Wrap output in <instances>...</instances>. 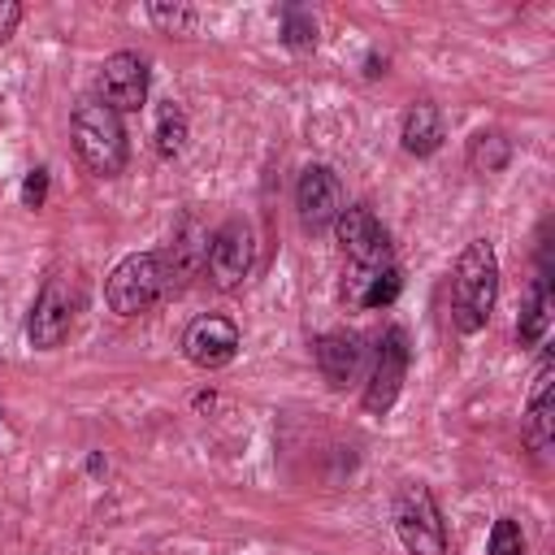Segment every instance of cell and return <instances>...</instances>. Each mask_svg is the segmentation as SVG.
Returning a JSON list of instances; mask_svg holds the SVG:
<instances>
[{"instance_id":"1","label":"cell","mask_w":555,"mask_h":555,"mask_svg":"<svg viewBox=\"0 0 555 555\" xmlns=\"http://www.w3.org/2000/svg\"><path fill=\"white\" fill-rule=\"evenodd\" d=\"M499 299V256L486 238H473L451 269V321L460 334L486 330Z\"/></svg>"},{"instance_id":"2","label":"cell","mask_w":555,"mask_h":555,"mask_svg":"<svg viewBox=\"0 0 555 555\" xmlns=\"http://www.w3.org/2000/svg\"><path fill=\"white\" fill-rule=\"evenodd\" d=\"M69 139L78 160L95 178H117L126 169V126L121 113H113L100 95H82L69 117Z\"/></svg>"},{"instance_id":"3","label":"cell","mask_w":555,"mask_h":555,"mask_svg":"<svg viewBox=\"0 0 555 555\" xmlns=\"http://www.w3.org/2000/svg\"><path fill=\"white\" fill-rule=\"evenodd\" d=\"M169 291L165 264L156 251H130L113 264L108 282H104V299L117 317H143L160 295Z\"/></svg>"},{"instance_id":"4","label":"cell","mask_w":555,"mask_h":555,"mask_svg":"<svg viewBox=\"0 0 555 555\" xmlns=\"http://www.w3.org/2000/svg\"><path fill=\"white\" fill-rule=\"evenodd\" d=\"M390 516H395V533H399L408 555H447V529H442V516H438L429 486L403 481Z\"/></svg>"},{"instance_id":"5","label":"cell","mask_w":555,"mask_h":555,"mask_svg":"<svg viewBox=\"0 0 555 555\" xmlns=\"http://www.w3.org/2000/svg\"><path fill=\"white\" fill-rule=\"evenodd\" d=\"M74 317H78V278L69 273H52L35 304H30V317H26V338L39 347V351H56L69 330H74Z\"/></svg>"},{"instance_id":"6","label":"cell","mask_w":555,"mask_h":555,"mask_svg":"<svg viewBox=\"0 0 555 555\" xmlns=\"http://www.w3.org/2000/svg\"><path fill=\"white\" fill-rule=\"evenodd\" d=\"M251 264H256V234H251V225L247 221H225L217 234H212V243H208V278H212V286L217 291H238L243 282H247V273H251Z\"/></svg>"},{"instance_id":"7","label":"cell","mask_w":555,"mask_h":555,"mask_svg":"<svg viewBox=\"0 0 555 555\" xmlns=\"http://www.w3.org/2000/svg\"><path fill=\"white\" fill-rule=\"evenodd\" d=\"M295 208H299V221L304 230L321 234L338 221V212L347 208V191L338 182V173L330 165H308L295 182Z\"/></svg>"},{"instance_id":"8","label":"cell","mask_w":555,"mask_h":555,"mask_svg":"<svg viewBox=\"0 0 555 555\" xmlns=\"http://www.w3.org/2000/svg\"><path fill=\"white\" fill-rule=\"evenodd\" d=\"M334 234L343 243L347 264H386V260H395L390 234H386V225L377 221V212L369 204H347L334 221Z\"/></svg>"},{"instance_id":"9","label":"cell","mask_w":555,"mask_h":555,"mask_svg":"<svg viewBox=\"0 0 555 555\" xmlns=\"http://www.w3.org/2000/svg\"><path fill=\"white\" fill-rule=\"evenodd\" d=\"M403 377H408V334L399 325H390L377 343V356H373V373H369V386H364V408L373 416H386L403 390Z\"/></svg>"},{"instance_id":"10","label":"cell","mask_w":555,"mask_h":555,"mask_svg":"<svg viewBox=\"0 0 555 555\" xmlns=\"http://www.w3.org/2000/svg\"><path fill=\"white\" fill-rule=\"evenodd\" d=\"M147 82H152L147 56L139 52H113L100 65V100L113 113H139L147 104Z\"/></svg>"},{"instance_id":"11","label":"cell","mask_w":555,"mask_h":555,"mask_svg":"<svg viewBox=\"0 0 555 555\" xmlns=\"http://www.w3.org/2000/svg\"><path fill=\"white\" fill-rule=\"evenodd\" d=\"M208 243H212L208 225H204L195 212H182L178 225H173V234H169V247L156 251L160 264H165L169 286H186L195 273H204V264H208Z\"/></svg>"},{"instance_id":"12","label":"cell","mask_w":555,"mask_h":555,"mask_svg":"<svg viewBox=\"0 0 555 555\" xmlns=\"http://www.w3.org/2000/svg\"><path fill=\"white\" fill-rule=\"evenodd\" d=\"M182 356L195 364V369H221L238 356V325L221 312H204L186 325L182 334Z\"/></svg>"},{"instance_id":"13","label":"cell","mask_w":555,"mask_h":555,"mask_svg":"<svg viewBox=\"0 0 555 555\" xmlns=\"http://www.w3.org/2000/svg\"><path fill=\"white\" fill-rule=\"evenodd\" d=\"M399 295V264H347L343 269V299L351 308H386Z\"/></svg>"},{"instance_id":"14","label":"cell","mask_w":555,"mask_h":555,"mask_svg":"<svg viewBox=\"0 0 555 555\" xmlns=\"http://www.w3.org/2000/svg\"><path fill=\"white\" fill-rule=\"evenodd\" d=\"M312 356H317V369L330 386H351L360 377V364H364V347L356 334L347 330H334V334H321L312 343Z\"/></svg>"},{"instance_id":"15","label":"cell","mask_w":555,"mask_h":555,"mask_svg":"<svg viewBox=\"0 0 555 555\" xmlns=\"http://www.w3.org/2000/svg\"><path fill=\"white\" fill-rule=\"evenodd\" d=\"M551 434H555V382H551V360H542L533 373L529 399H525V442L538 455H546Z\"/></svg>"},{"instance_id":"16","label":"cell","mask_w":555,"mask_h":555,"mask_svg":"<svg viewBox=\"0 0 555 555\" xmlns=\"http://www.w3.org/2000/svg\"><path fill=\"white\" fill-rule=\"evenodd\" d=\"M399 143L408 156H434L442 147V108L434 100H416L408 113H403V130H399Z\"/></svg>"},{"instance_id":"17","label":"cell","mask_w":555,"mask_h":555,"mask_svg":"<svg viewBox=\"0 0 555 555\" xmlns=\"http://www.w3.org/2000/svg\"><path fill=\"white\" fill-rule=\"evenodd\" d=\"M551 312H555L551 286H546V278H538V282L529 286V299H525L520 317H516V343H520V347H542L546 334H551Z\"/></svg>"},{"instance_id":"18","label":"cell","mask_w":555,"mask_h":555,"mask_svg":"<svg viewBox=\"0 0 555 555\" xmlns=\"http://www.w3.org/2000/svg\"><path fill=\"white\" fill-rule=\"evenodd\" d=\"M512 160V139L503 130H477L468 139V169L473 173H503Z\"/></svg>"},{"instance_id":"19","label":"cell","mask_w":555,"mask_h":555,"mask_svg":"<svg viewBox=\"0 0 555 555\" xmlns=\"http://www.w3.org/2000/svg\"><path fill=\"white\" fill-rule=\"evenodd\" d=\"M182 147H186V113L173 100H165L156 108V152L165 160H173V156H182Z\"/></svg>"},{"instance_id":"20","label":"cell","mask_w":555,"mask_h":555,"mask_svg":"<svg viewBox=\"0 0 555 555\" xmlns=\"http://www.w3.org/2000/svg\"><path fill=\"white\" fill-rule=\"evenodd\" d=\"M282 39H286V48H295V52L317 48V22H312V13H304V9H282Z\"/></svg>"},{"instance_id":"21","label":"cell","mask_w":555,"mask_h":555,"mask_svg":"<svg viewBox=\"0 0 555 555\" xmlns=\"http://www.w3.org/2000/svg\"><path fill=\"white\" fill-rule=\"evenodd\" d=\"M147 13H152V22H156L165 35H191L195 22H199V13L186 9V4H152Z\"/></svg>"},{"instance_id":"22","label":"cell","mask_w":555,"mask_h":555,"mask_svg":"<svg viewBox=\"0 0 555 555\" xmlns=\"http://www.w3.org/2000/svg\"><path fill=\"white\" fill-rule=\"evenodd\" d=\"M486 555H525V533L512 516H499L494 529H490V542H486Z\"/></svg>"},{"instance_id":"23","label":"cell","mask_w":555,"mask_h":555,"mask_svg":"<svg viewBox=\"0 0 555 555\" xmlns=\"http://www.w3.org/2000/svg\"><path fill=\"white\" fill-rule=\"evenodd\" d=\"M43 195H48V173H43V169H30V173H26V186H22V204H26V208H39Z\"/></svg>"},{"instance_id":"24","label":"cell","mask_w":555,"mask_h":555,"mask_svg":"<svg viewBox=\"0 0 555 555\" xmlns=\"http://www.w3.org/2000/svg\"><path fill=\"white\" fill-rule=\"evenodd\" d=\"M17 22H22V4H13V0H0V43L17 30Z\"/></svg>"}]
</instances>
